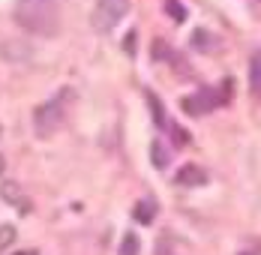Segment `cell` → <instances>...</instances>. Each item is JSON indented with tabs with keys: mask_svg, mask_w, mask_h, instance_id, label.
Here are the masks:
<instances>
[{
	"mask_svg": "<svg viewBox=\"0 0 261 255\" xmlns=\"http://www.w3.org/2000/svg\"><path fill=\"white\" fill-rule=\"evenodd\" d=\"M15 21L36 36H54L60 30V6L57 0H18Z\"/></svg>",
	"mask_w": 261,
	"mask_h": 255,
	"instance_id": "obj_1",
	"label": "cell"
},
{
	"mask_svg": "<svg viewBox=\"0 0 261 255\" xmlns=\"http://www.w3.org/2000/svg\"><path fill=\"white\" fill-rule=\"evenodd\" d=\"M72 99H75V93H72L69 87H63V90H57L48 102H42V105L36 108V114H33V129H36L39 138H51L54 132L66 123V114H69Z\"/></svg>",
	"mask_w": 261,
	"mask_h": 255,
	"instance_id": "obj_2",
	"label": "cell"
},
{
	"mask_svg": "<svg viewBox=\"0 0 261 255\" xmlns=\"http://www.w3.org/2000/svg\"><path fill=\"white\" fill-rule=\"evenodd\" d=\"M129 12V0H96L93 6V15H90V24L99 33H108L120 24V18Z\"/></svg>",
	"mask_w": 261,
	"mask_h": 255,
	"instance_id": "obj_3",
	"label": "cell"
},
{
	"mask_svg": "<svg viewBox=\"0 0 261 255\" xmlns=\"http://www.w3.org/2000/svg\"><path fill=\"white\" fill-rule=\"evenodd\" d=\"M219 102H225V93H219V90H213V87H204V90H198L195 96H186V99H183V111L192 114V117H201V114H210Z\"/></svg>",
	"mask_w": 261,
	"mask_h": 255,
	"instance_id": "obj_4",
	"label": "cell"
},
{
	"mask_svg": "<svg viewBox=\"0 0 261 255\" xmlns=\"http://www.w3.org/2000/svg\"><path fill=\"white\" fill-rule=\"evenodd\" d=\"M174 180H177V186H204L207 183V171L198 168V165H183Z\"/></svg>",
	"mask_w": 261,
	"mask_h": 255,
	"instance_id": "obj_5",
	"label": "cell"
},
{
	"mask_svg": "<svg viewBox=\"0 0 261 255\" xmlns=\"http://www.w3.org/2000/svg\"><path fill=\"white\" fill-rule=\"evenodd\" d=\"M141 225H150L153 219H156V201L153 198H144V201H138L135 204V213H132Z\"/></svg>",
	"mask_w": 261,
	"mask_h": 255,
	"instance_id": "obj_6",
	"label": "cell"
},
{
	"mask_svg": "<svg viewBox=\"0 0 261 255\" xmlns=\"http://www.w3.org/2000/svg\"><path fill=\"white\" fill-rule=\"evenodd\" d=\"M249 87H252V96L261 99V51H255L249 60Z\"/></svg>",
	"mask_w": 261,
	"mask_h": 255,
	"instance_id": "obj_7",
	"label": "cell"
},
{
	"mask_svg": "<svg viewBox=\"0 0 261 255\" xmlns=\"http://www.w3.org/2000/svg\"><path fill=\"white\" fill-rule=\"evenodd\" d=\"M147 102H150V108H153V120H156L159 126H171V123H168V120H165V111H162V105H159V99L156 96H153V93H147Z\"/></svg>",
	"mask_w": 261,
	"mask_h": 255,
	"instance_id": "obj_8",
	"label": "cell"
},
{
	"mask_svg": "<svg viewBox=\"0 0 261 255\" xmlns=\"http://www.w3.org/2000/svg\"><path fill=\"white\" fill-rule=\"evenodd\" d=\"M150 156H153V165L156 168H165L168 165V153L162 150V141H153L150 144Z\"/></svg>",
	"mask_w": 261,
	"mask_h": 255,
	"instance_id": "obj_9",
	"label": "cell"
},
{
	"mask_svg": "<svg viewBox=\"0 0 261 255\" xmlns=\"http://www.w3.org/2000/svg\"><path fill=\"white\" fill-rule=\"evenodd\" d=\"M120 255H138V237H135V234H126V237H123Z\"/></svg>",
	"mask_w": 261,
	"mask_h": 255,
	"instance_id": "obj_10",
	"label": "cell"
},
{
	"mask_svg": "<svg viewBox=\"0 0 261 255\" xmlns=\"http://www.w3.org/2000/svg\"><path fill=\"white\" fill-rule=\"evenodd\" d=\"M12 240H15V228H12V225H3V228H0V249H6Z\"/></svg>",
	"mask_w": 261,
	"mask_h": 255,
	"instance_id": "obj_11",
	"label": "cell"
},
{
	"mask_svg": "<svg viewBox=\"0 0 261 255\" xmlns=\"http://www.w3.org/2000/svg\"><path fill=\"white\" fill-rule=\"evenodd\" d=\"M165 6H168V12L174 15V21H183V9H180V3H177V0H168Z\"/></svg>",
	"mask_w": 261,
	"mask_h": 255,
	"instance_id": "obj_12",
	"label": "cell"
},
{
	"mask_svg": "<svg viewBox=\"0 0 261 255\" xmlns=\"http://www.w3.org/2000/svg\"><path fill=\"white\" fill-rule=\"evenodd\" d=\"M0 174H3V156H0Z\"/></svg>",
	"mask_w": 261,
	"mask_h": 255,
	"instance_id": "obj_13",
	"label": "cell"
},
{
	"mask_svg": "<svg viewBox=\"0 0 261 255\" xmlns=\"http://www.w3.org/2000/svg\"><path fill=\"white\" fill-rule=\"evenodd\" d=\"M18 255H36V252H18Z\"/></svg>",
	"mask_w": 261,
	"mask_h": 255,
	"instance_id": "obj_14",
	"label": "cell"
}]
</instances>
